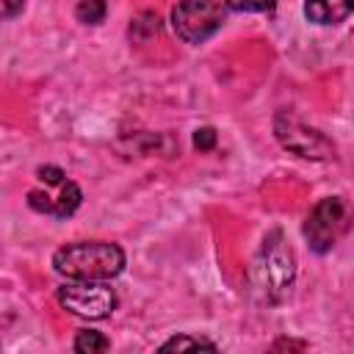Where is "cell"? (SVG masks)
<instances>
[{"instance_id": "7a4b0ae2", "label": "cell", "mask_w": 354, "mask_h": 354, "mask_svg": "<svg viewBox=\"0 0 354 354\" xmlns=\"http://www.w3.org/2000/svg\"><path fill=\"white\" fill-rule=\"evenodd\" d=\"M293 277H296V254L285 243L282 232L274 230L263 238V246L252 263V285L268 304H277L288 296Z\"/></svg>"}, {"instance_id": "30bf717a", "label": "cell", "mask_w": 354, "mask_h": 354, "mask_svg": "<svg viewBox=\"0 0 354 354\" xmlns=\"http://www.w3.org/2000/svg\"><path fill=\"white\" fill-rule=\"evenodd\" d=\"M105 14H108V3L105 0H80L75 6V17L83 25H100L105 19Z\"/></svg>"}, {"instance_id": "6da1fadb", "label": "cell", "mask_w": 354, "mask_h": 354, "mask_svg": "<svg viewBox=\"0 0 354 354\" xmlns=\"http://www.w3.org/2000/svg\"><path fill=\"white\" fill-rule=\"evenodd\" d=\"M55 274L66 279H113L124 268V252L111 241H75L53 254Z\"/></svg>"}, {"instance_id": "5b68a950", "label": "cell", "mask_w": 354, "mask_h": 354, "mask_svg": "<svg viewBox=\"0 0 354 354\" xmlns=\"http://www.w3.org/2000/svg\"><path fill=\"white\" fill-rule=\"evenodd\" d=\"M274 133H277V141L288 152H293L304 160H329V158H335V144L321 130L307 127L293 113L279 111L277 119H274Z\"/></svg>"}, {"instance_id": "52a82bcc", "label": "cell", "mask_w": 354, "mask_h": 354, "mask_svg": "<svg viewBox=\"0 0 354 354\" xmlns=\"http://www.w3.org/2000/svg\"><path fill=\"white\" fill-rule=\"evenodd\" d=\"M354 0H307L304 17L315 25H337L351 14Z\"/></svg>"}, {"instance_id": "7c38bea8", "label": "cell", "mask_w": 354, "mask_h": 354, "mask_svg": "<svg viewBox=\"0 0 354 354\" xmlns=\"http://www.w3.org/2000/svg\"><path fill=\"white\" fill-rule=\"evenodd\" d=\"M227 8L232 11H246V14H260V11H271L277 6V0H224Z\"/></svg>"}, {"instance_id": "277c9868", "label": "cell", "mask_w": 354, "mask_h": 354, "mask_svg": "<svg viewBox=\"0 0 354 354\" xmlns=\"http://www.w3.org/2000/svg\"><path fill=\"white\" fill-rule=\"evenodd\" d=\"M55 299L66 313L88 321L108 318L116 307V293L102 279H69L66 285L58 288Z\"/></svg>"}, {"instance_id": "8fae6325", "label": "cell", "mask_w": 354, "mask_h": 354, "mask_svg": "<svg viewBox=\"0 0 354 354\" xmlns=\"http://www.w3.org/2000/svg\"><path fill=\"white\" fill-rule=\"evenodd\" d=\"M185 348H216V343L210 340H202V337H188V335H180V337H171L160 346V351H185Z\"/></svg>"}, {"instance_id": "2e32d148", "label": "cell", "mask_w": 354, "mask_h": 354, "mask_svg": "<svg viewBox=\"0 0 354 354\" xmlns=\"http://www.w3.org/2000/svg\"><path fill=\"white\" fill-rule=\"evenodd\" d=\"M274 348H307L304 343H293V340H277Z\"/></svg>"}, {"instance_id": "9a60e30c", "label": "cell", "mask_w": 354, "mask_h": 354, "mask_svg": "<svg viewBox=\"0 0 354 354\" xmlns=\"http://www.w3.org/2000/svg\"><path fill=\"white\" fill-rule=\"evenodd\" d=\"M25 8V0H0V19H11Z\"/></svg>"}, {"instance_id": "9c48e42d", "label": "cell", "mask_w": 354, "mask_h": 354, "mask_svg": "<svg viewBox=\"0 0 354 354\" xmlns=\"http://www.w3.org/2000/svg\"><path fill=\"white\" fill-rule=\"evenodd\" d=\"M72 348H75L77 354H100V351H108V348H111V340H108L102 332H97V329H80V332L75 335Z\"/></svg>"}, {"instance_id": "4fadbf2b", "label": "cell", "mask_w": 354, "mask_h": 354, "mask_svg": "<svg viewBox=\"0 0 354 354\" xmlns=\"http://www.w3.org/2000/svg\"><path fill=\"white\" fill-rule=\"evenodd\" d=\"M194 147H196L199 152H210V149L216 147V130H213V127H199V130L194 133Z\"/></svg>"}, {"instance_id": "8992f818", "label": "cell", "mask_w": 354, "mask_h": 354, "mask_svg": "<svg viewBox=\"0 0 354 354\" xmlns=\"http://www.w3.org/2000/svg\"><path fill=\"white\" fill-rule=\"evenodd\" d=\"M343 213H346V205L340 196H324L321 202H315V207L307 213L304 227H301L313 252L324 254L335 246L337 232L343 227Z\"/></svg>"}, {"instance_id": "5bb4252c", "label": "cell", "mask_w": 354, "mask_h": 354, "mask_svg": "<svg viewBox=\"0 0 354 354\" xmlns=\"http://www.w3.org/2000/svg\"><path fill=\"white\" fill-rule=\"evenodd\" d=\"M36 174H39V180H41L44 185H53V188H58V185L66 180V174H64L58 166H39Z\"/></svg>"}, {"instance_id": "3957f363", "label": "cell", "mask_w": 354, "mask_h": 354, "mask_svg": "<svg viewBox=\"0 0 354 354\" xmlns=\"http://www.w3.org/2000/svg\"><path fill=\"white\" fill-rule=\"evenodd\" d=\"M224 0H180L171 8V28L185 44H202L224 25Z\"/></svg>"}, {"instance_id": "ba28073f", "label": "cell", "mask_w": 354, "mask_h": 354, "mask_svg": "<svg viewBox=\"0 0 354 354\" xmlns=\"http://www.w3.org/2000/svg\"><path fill=\"white\" fill-rule=\"evenodd\" d=\"M80 199H83L80 188H77L72 180H64V183L58 185V196H53V210H50V216H55V218L72 216V213L77 210Z\"/></svg>"}]
</instances>
